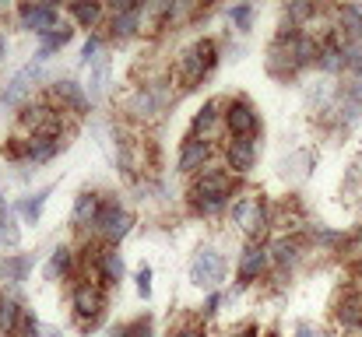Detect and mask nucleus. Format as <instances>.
<instances>
[{"label": "nucleus", "mask_w": 362, "mask_h": 337, "mask_svg": "<svg viewBox=\"0 0 362 337\" xmlns=\"http://www.w3.org/2000/svg\"><path fill=\"white\" fill-rule=\"evenodd\" d=\"M233 197V176L229 172H204L194 187V208L204 215H218Z\"/></svg>", "instance_id": "nucleus-1"}, {"label": "nucleus", "mask_w": 362, "mask_h": 337, "mask_svg": "<svg viewBox=\"0 0 362 337\" xmlns=\"http://www.w3.org/2000/svg\"><path fill=\"white\" fill-rule=\"evenodd\" d=\"M215 64H218V46H215L211 39L194 42V46L180 57V81H183V88H194Z\"/></svg>", "instance_id": "nucleus-2"}, {"label": "nucleus", "mask_w": 362, "mask_h": 337, "mask_svg": "<svg viewBox=\"0 0 362 337\" xmlns=\"http://www.w3.org/2000/svg\"><path fill=\"white\" fill-rule=\"evenodd\" d=\"M190 281L197 288H218L226 281V260H222V253L211 249V246L201 249L194 256V264H190Z\"/></svg>", "instance_id": "nucleus-3"}, {"label": "nucleus", "mask_w": 362, "mask_h": 337, "mask_svg": "<svg viewBox=\"0 0 362 337\" xmlns=\"http://www.w3.org/2000/svg\"><path fill=\"white\" fill-rule=\"evenodd\" d=\"M233 218L240 225L246 235H260L264 232V225H267V204H264V197H243L233 204Z\"/></svg>", "instance_id": "nucleus-4"}, {"label": "nucleus", "mask_w": 362, "mask_h": 337, "mask_svg": "<svg viewBox=\"0 0 362 337\" xmlns=\"http://www.w3.org/2000/svg\"><path fill=\"white\" fill-rule=\"evenodd\" d=\"M95 225H99V232H103V235H106L110 242H120L123 235L130 232L134 218H130V211H123L120 204H106V208L99 211Z\"/></svg>", "instance_id": "nucleus-5"}, {"label": "nucleus", "mask_w": 362, "mask_h": 337, "mask_svg": "<svg viewBox=\"0 0 362 337\" xmlns=\"http://www.w3.org/2000/svg\"><path fill=\"white\" fill-rule=\"evenodd\" d=\"M226 126H229V134H233L236 141H250V137L260 130V119H257V112L250 110L246 102H233L229 112H226Z\"/></svg>", "instance_id": "nucleus-6"}, {"label": "nucleus", "mask_w": 362, "mask_h": 337, "mask_svg": "<svg viewBox=\"0 0 362 337\" xmlns=\"http://www.w3.org/2000/svg\"><path fill=\"white\" fill-rule=\"evenodd\" d=\"M21 21H25V28H35L39 35H46V32L57 28V11L46 7V4H25L21 7Z\"/></svg>", "instance_id": "nucleus-7"}, {"label": "nucleus", "mask_w": 362, "mask_h": 337, "mask_svg": "<svg viewBox=\"0 0 362 337\" xmlns=\"http://www.w3.org/2000/svg\"><path fill=\"white\" fill-rule=\"evenodd\" d=\"M165 106V95L158 92V88H141L134 99H130V112L137 116V119H151V116H158Z\"/></svg>", "instance_id": "nucleus-8"}, {"label": "nucleus", "mask_w": 362, "mask_h": 337, "mask_svg": "<svg viewBox=\"0 0 362 337\" xmlns=\"http://www.w3.org/2000/svg\"><path fill=\"white\" fill-rule=\"evenodd\" d=\"M74 309H78V317L88 324H95V317L103 313V295H99V288H92V285H78V292H74Z\"/></svg>", "instance_id": "nucleus-9"}, {"label": "nucleus", "mask_w": 362, "mask_h": 337, "mask_svg": "<svg viewBox=\"0 0 362 337\" xmlns=\"http://www.w3.org/2000/svg\"><path fill=\"white\" fill-rule=\"evenodd\" d=\"M267 260H271V253H267L264 246H250V249L243 253V260H240V281L243 285H250V281L267 267Z\"/></svg>", "instance_id": "nucleus-10"}, {"label": "nucleus", "mask_w": 362, "mask_h": 337, "mask_svg": "<svg viewBox=\"0 0 362 337\" xmlns=\"http://www.w3.org/2000/svg\"><path fill=\"white\" fill-rule=\"evenodd\" d=\"M208 155H211V144L201 141V137H190V141L183 144V151H180V169H183V172H194L197 165H204Z\"/></svg>", "instance_id": "nucleus-11"}, {"label": "nucleus", "mask_w": 362, "mask_h": 337, "mask_svg": "<svg viewBox=\"0 0 362 337\" xmlns=\"http://www.w3.org/2000/svg\"><path fill=\"white\" fill-rule=\"evenodd\" d=\"M253 162H257L253 141H233V144H229V169H233V172H250Z\"/></svg>", "instance_id": "nucleus-12"}, {"label": "nucleus", "mask_w": 362, "mask_h": 337, "mask_svg": "<svg viewBox=\"0 0 362 337\" xmlns=\"http://www.w3.org/2000/svg\"><path fill=\"white\" fill-rule=\"evenodd\" d=\"M57 148H60V141H57V137H49V134H35V137L28 141L25 155H28L32 162H49V158L57 155Z\"/></svg>", "instance_id": "nucleus-13"}, {"label": "nucleus", "mask_w": 362, "mask_h": 337, "mask_svg": "<svg viewBox=\"0 0 362 337\" xmlns=\"http://www.w3.org/2000/svg\"><path fill=\"white\" fill-rule=\"evenodd\" d=\"M341 32L352 39V46H362V11L359 7H341Z\"/></svg>", "instance_id": "nucleus-14"}, {"label": "nucleus", "mask_w": 362, "mask_h": 337, "mask_svg": "<svg viewBox=\"0 0 362 337\" xmlns=\"http://www.w3.org/2000/svg\"><path fill=\"white\" fill-rule=\"evenodd\" d=\"M338 320L345 327H362V295H345V302L338 306Z\"/></svg>", "instance_id": "nucleus-15"}, {"label": "nucleus", "mask_w": 362, "mask_h": 337, "mask_svg": "<svg viewBox=\"0 0 362 337\" xmlns=\"http://www.w3.org/2000/svg\"><path fill=\"white\" fill-rule=\"evenodd\" d=\"M317 60L324 71H338V67H345V49H338V42L327 39L324 46H317Z\"/></svg>", "instance_id": "nucleus-16"}, {"label": "nucleus", "mask_w": 362, "mask_h": 337, "mask_svg": "<svg viewBox=\"0 0 362 337\" xmlns=\"http://www.w3.org/2000/svg\"><path fill=\"white\" fill-rule=\"evenodd\" d=\"M99 271H103L106 281H120L123 278V256L117 249H106V253L99 256Z\"/></svg>", "instance_id": "nucleus-17"}, {"label": "nucleus", "mask_w": 362, "mask_h": 337, "mask_svg": "<svg viewBox=\"0 0 362 337\" xmlns=\"http://www.w3.org/2000/svg\"><path fill=\"white\" fill-rule=\"evenodd\" d=\"M57 95H60V99H64V102H67L74 112L88 110V102H85V95H81V88H78L74 81H60V85H57Z\"/></svg>", "instance_id": "nucleus-18"}, {"label": "nucleus", "mask_w": 362, "mask_h": 337, "mask_svg": "<svg viewBox=\"0 0 362 337\" xmlns=\"http://www.w3.org/2000/svg\"><path fill=\"white\" fill-rule=\"evenodd\" d=\"M99 211H103V208H99V197H95V194H81V197H78V208H74V218H78V222H88V218L95 222Z\"/></svg>", "instance_id": "nucleus-19"}, {"label": "nucleus", "mask_w": 362, "mask_h": 337, "mask_svg": "<svg viewBox=\"0 0 362 337\" xmlns=\"http://www.w3.org/2000/svg\"><path fill=\"white\" fill-rule=\"evenodd\" d=\"M32 74H35V67H28V71H21V74L14 78V85H11V92H7V95L0 99V110H7V106H14V102H18V99L25 95V88H28L25 81H28Z\"/></svg>", "instance_id": "nucleus-20"}, {"label": "nucleus", "mask_w": 362, "mask_h": 337, "mask_svg": "<svg viewBox=\"0 0 362 337\" xmlns=\"http://www.w3.org/2000/svg\"><path fill=\"white\" fill-rule=\"evenodd\" d=\"M18 324H21V313H18V306L14 302H7V299H0V331H18Z\"/></svg>", "instance_id": "nucleus-21"}, {"label": "nucleus", "mask_w": 362, "mask_h": 337, "mask_svg": "<svg viewBox=\"0 0 362 337\" xmlns=\"http://www.w3.org/2000/svg\"><path fill=\"white\" fill-rule=\"evenodd\" d=\"M67 39H71V28H67V25H64V28L57 25L53 32H46V35H42V57H46V53H53V49H60Z\"/></svg>", "instance_id": "nucleus-22"}, {"label": "nucleus", "mask_w": 362, "mask_h": 337, "mask_svg": "<svg viewBox=\"0 0 362 337\" xmlns=\"http://www.w3.org/2000/svg\"><path fill=\"white\" fill-rule=\"evenodd\" d=\"M215 119H218V102H204V106L197 110V116H194V134L208 130Z\"/></svg>", "instance_id": "nucleus-23"}, {"label": "nucleus", "mask_w": 362, "mask_h": 337, "mask_svg": "<svg viewBox=\"0 0 362 337\" xmlns=\"http://www.w3.org/2000/svg\"><path fill=\"white\" fill-rule=\"evenodd\" d=\"M137 11H141V7H137ZM137 11H123V14H117L113 32H117L120 39H127V35H134V32H137Z\"/></svg>", "instance_id": "nucleus-24"}, {"label": "nucleus", "mask_w": 362, "mask_h": 337, "mask_svg": "<svg viewBox=\"0 0 362 337\" xmlns=\"http://www.w3.org/2000/svg\"><path fill=\"white\" fill-rule=\"evenodd\" d=\"M71 14H74L81 25H95L99 14H103V7H99V4H71Z\"/></svg>", "instance_id": "nucleus-25"}, {"label": "nucleus", "mask_w": 362, "mask_h": 337, "mask_svg": "<svg viewBox=\"0 0 362 337\" xmlns=\"http://www.w3.org/2000/svg\"><path fill=\"white\" fill-rule=\"evenodd\" d=\"M67 267H71V249H67V246L53 249V260H49V271H46V274H49V278H60Z\"/></svg>", "instance_id": "nucleus-26"}, {"label": "nucleus", "mask_w": 362, "mask_h": 337, "mask_svg": "<svg viewBox=\"0 0 362 337\" xmlns=\"http://www.w3.org/2000/svg\"><path fill=\"white\" fill-rule=\"evenodd\" d=\"M25 271H28V260H25V256H18V260H7V264H0V274H4L7 281H21V278H25Z\"/></svg>", "instance_id": "nucleus-27"}, {"label": "nucleus", "mask_w": 362, "mask_h": 337, "mask_svg": "<svg viewBox=\"0 0 362 337\" xmlns=\"http://www.w3.org/2000/svg\"><path fill=\"white\" fill-rule=\"evenodd\" d=\"M46 197H49V190H39L32 201H25V208H21V211H25V218H28V222H35V218L42 215V204H46Z\"/></svg>", "instance_id": "nucleus-28"}, {"label": "nucleus", "mask_w": 362, "mask_h": 337, "mask_svg": "<svg viewBox=\"0 0 362 337\" xmlns=\"http://www.w3.org/2000/svg\"><path fill=\"white\" fill-rule=\"evenodd\" d=\"M274 260H278V264H296V242L281 239V242L274 246Z\"/></svg>", "instance_id": "nucleus-29"}, {"label": "nucleus", "mask_w": 362, "mask_h": 337, "mask_svg": "<svg viewBox=\"0 0 362 337\" xmlns=\"http://www.w3.org/2000/svg\"><path fill=\"white\" fill-rule=\"evenodd\" d=\"M345 67L362 74V46H345Z\"/></svg>", "instance_id": "nucleus-30"}, {"label": "nucleus", "mask_w": 362, "mask_h": 337, "mask_svg": "<svg viewBox=\"0 0 362 337\" xmlns=\"http://www.w3.org/2000/svg\"><path fill=\"white\" fill-rule=\"evenodd\" d=\"M18 334H21V337H39V324H35V317H32V313H21Z\"/></svg>", "instance_id": "nucleus-31"}, {"label": "nucleus", "mask_w": 362, "mask_h": 337, "mask_svg": "<svg viewBox=\"0 0 362 337\" xmlns=\"http://www.w3.org/2000/svg\"><path fill=\"white\" fill-rule=\"evenodd\" d=\"M229 18H233L240 28H250V21H253V11H250L246 4H240V7H233V11H229Z\"/></svg>", "instance_id": "nucleus-32"}, {"label": "nucleus", "mask_w": 362, "mask_h": 337, "mask_svg": "<svg viewBox=\"0 0 362 337\" xmlns=\"http://www.w3.org/2000/svg\"><path fill=\"white\" fill-rule=\"evenodd\" d=\"M313 14V4H288V18L292 21H303V18H310Z\"/></svg>", "instance_id": "nucleus-33"}, {"label": "nucleus", "mask_w": 362, "mask_h": 337, "mask_svg": "<svg viewBox=\"0 0 362 337\" xmlns=\"http://www.w3.org/2000/svg\"><path fill=\"white\" fill-rule=\"evenodd\" d=\"M127 337H151V320H137L127 327Z\"/></svg>", "instance_id": "nucleus-34"}, {"label": "nucleus", "mask_w": 362, "mask_h": 337, "mask_svg": "<svg viewBox=\"0 0 362 337\" xmlns=\"http://www.w3.org/2000/svg\"><path fill=\"white\" fill-rule=\"evenodd\" d=\"M296 337H327L320 327H313V324H296Z\"/></svg>", "instance_id": "nucleus-35"}, {"label": "nucleus", "mask_w": 362, "mask_h": 337, "mask_svg": "<svg viewBox=\"0 0 362 337\" xmlns=\"http://www.w3.org/2000/svg\"><path fill=\"white\" fill-rule=\"evenodd\" d=\"M137 292H141V295H148V292H151V271H148V267L137 274Z\"/></svg>", "instance_id": "nucleus-36"}, {"label": "nucleus", "mask_w": 362, "mask_h": 337, "mask_svg": "<svg viewBox=\"0 0 362 337\" xmlns=\"http://www.w3.org/2000/svg\"><path fill=\"white\" fill-rule=\"evenodd\" d=\"M95 53H99V39H88V42H85V64H92Z\"/></svg>", "instance_id": "nucleus-37"}, {"label": "nucleus", "mask_w": 362, "mask_h": 337, "mask_svg": "<svg viewBox=\"0 0 362 337\" xmlns=\"http://www.w3.org/2000/svg\"><path fill=\"white\" fill-rule=\"evenodd\" d=\"M180 337H204V331H197V327H187Z\"/></svg>", "instance_id": "nucleus-38"}, {"label": "nucleus", "mask_w": 362, "mask_h": 337, "mask_svg": "<svg viewBox=\"0 0 362 337\" xmlns=\"http://www.w3.org/2000/svg\"><path fill=\"white\" fill-rule=\"evenodd\" d=\"M4 53H7V42H4V35H0V57H4Z\"/></svg>", "instance_id": "nucleus-39"}, {"label": "nucleus", "mask_w": 362, "mask_h": 337, "mask_svg": "<svg viewBox=\"0 0 362 337\" xmlns=\"http://www.w3.org/2000/svg\"><path fill=\"white\" fill-rule=\"evenodd\" d=\"M240 337H253V334H240Z\"/></svg>", "instance_id": "nucleus-40"}, {"label": "nucleus", "mask_w": 362, "mask_h": 337, "mask_svg": "<svg viewBox=\"0 0 362 337\" xmlns=\"http://www.w3.org/2000/svg\"><path fill=\"white\" fill-rule=\"evenodd\" d=\"M359 274H362V264H359Z\"/></svg>", "instance_id": "nucleus-41"}, {"label": "nucleus", "mask_w": 362, "mask_h": 337, "mask_svg": "<svg viewBox=\"0 0 362 337\" xmlns=\"http://www.w3.org/2000/svg\"><path fill=\"white\" fill-rule=\"evenodd\" d=\"M271 337H274V334H271Z\"/></svg>", "instance_id": "nucleus-42"}]
</instances>
